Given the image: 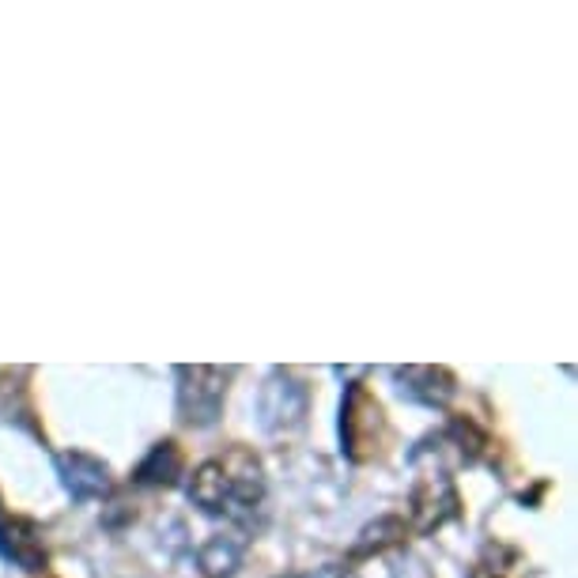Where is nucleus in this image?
<instances>
[{
    "instance_id": "6e6552de",
    "label": "nucleus",
    "mask_w": 578,
    "mask_h": 578,
    "mask_svg": "<svg viewBox=\"0 0 578 578\" xmlns=\"http://www.w3.org/2000/svg\"><path fill=\"white\" fill-rule=\"evenodd\" d=\"M394 378L402 382V394L408 402H420L431 408H442L453 397L458 382L447 367H397Z\"/></svg>"
},
{
    "instance_id": "f03ea898",
    "label": "nucleus",
    "mask_w": 578,
    "mask_h": 578,
    "mask_svg": "<svg viewBox=\"0 0 578 578\" xmlns=\"http://www.w3.org/2000/svg\"><path fill=\"white\" fill-rule=\"evenodd\" d=\"M341 439H344V453L352 461H367L375 458L382 439H386V420H382V408L375 397L367 394V386H349L344 394V408H341Z\"/></svg>"
},
{
    "instance_id": "7ed1b4c3",
    "label": "nucleus",
    "mask_w": 578,
    "mask_h": 578,
    "mask_svg": "<svg viewBox=\"0 0 578 578\" xmlns=\"http://www.w3.org/2000/svg\"><path fill=\"white\" fill-rule=\"evenodd\" d=\"M178 413H182L185 424L193 428H208L220 416V405H224L227 394V375L216 367H178Z\"/></svg>"
},
{
    "instance_id": "f257e3e1",
    "label": "nucleus",
    "mask_w": 578,
    "mask_h": 578,
    "mask_svg": "<svg viewBox=\"0 0 578 578\" xmlns=\"http://www.w3.org/2000/svg\"><path fill=\"white\" fill-rule=\"evenodd\" d=\"M265 495L261 465L250 450H231L224 458H212L193 473L190 500L208 514L246 518Z\"/></svg>"
},
{
    "instance_id": "39448f33",
    "label": "nucleus",
    "mask_w": 578,
    "mask_h": 578,
    "mask_svg": "<svg viewBox=\"0 0 578 578\" xmlns=\"http://www.w3.org/2000/svg\"><path fill=\"white\" fill-rule=\"evenodd\" d=\"M57 473H61V484L68 488V495L79 503L87 500H103L110 492V469L106 461H99L95 453H84V450H68L57 458Z\"/></svg>"
},
{
    "instance_id": "20e7f679",
    "label": "nucleus",
    "mask_w": 578,
    "mask_h": 578,
    "mask_svg": "<svg viewBox=\"0 0 578 578\" xmlns=\"http://www.w3.org/2000/svg\"><path fill=\"white\" fill-rule=\"evenodd\" d=\"M310 405V394L299 378H291L288 371H277L269 382H265V394H261V420L269 431H291L302 424Z\"/></svg>"
},
{
    "instance_id": "0eeeda50",
    "label": "nucleus",
    "mask_w": 578,
    "mask_h": 578,
    "mask_svg": "<svg viewBox=\"0 0 578 578\" xmlns=\"http://www.w3.org/2000/svg\"><path fill=\"white\" fill-rule=\"evenodd\" d=\"M0 556H4L8 564L23 567V571H42V567H46V548H42L39 526L23 518L0 522Z\"/></svg>"
},
{
    "instance_id": "9d476101",
    "label": "nucleus",
    "mask_w": 578,
    "mask_h": 578,
    "mask_svg": "<svg viewBox=\"0 0 578 578\" xmlns=\"http://www.w3.org/2000/svg\"><path fill=\"white\" fill-rule=\"evenodd\" d=\"M473 578H495V575H492V571H477Z\"/></svg>"
},
{
    "instance_id": "1a4fd4ad",
    "label": "nucleus",
    "mask_w": 578,
    "mask_h": 578,
    "mask_svg": "<svg viewBox=\"0 0 578 578\" xmlns=\"http://www.w3.org/2000/svg\"><path fill=\"white\" fill-rule=\"evenodd\" d=\"M182 473V453L174 442H159L151 447V453L140 461L137 469V484H174V477Z\"/></svg>"
},
{
    "instance_id": "423d86ee",
    "label": "nucleus",
    "mask_w": 578,
    "mask_h": 578,
    "mask_svg": "<svg viewBox=\"0 0 578 578\" xmlns=\"http://www.w3.org/2000/svg\"><path fill=\"white\" fill-rule=\"evenodd\" d=\"M458 492H453L447 473H428L413 488V518L416 529L424 533L439 529L447 518H458Z\"/></svg>"
}]
</instances>
